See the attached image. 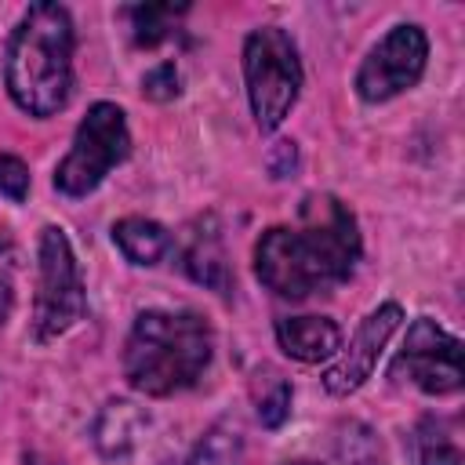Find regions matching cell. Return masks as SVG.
<instances>
[{
    "instance_id": "obj_1",
    "label": "cell",
    "mask_w": 465,
    "mask_h": 465,
    "mask_svg": "<svg viewBox=\"0 0 465 465\" xmlns=\"http://www.w3.org/2000/svg\"><path fill=\"white\" fill-rule=\"evenodd\" d=\"M363 254L356 214L334 193H309L294 225H272L254 243V276L287 302L341 287Z\"/></svg>"
},
{
    "instance_id": "obj_2",
    "label": "cell",
    "mask_w": 465,
    "mask_h": 465,
    "mask_svg": "<svg viewBox=\"0 0 465 465\" xmlns=\"http://www.w3.org/2000/svg\"><path fill=\"white\" fill-rule=\"evenodd\" d=\"M73 44L76 29L62 4L40 0L22 11L4 54V87L22 113L47 120L69 105Z\"/></svg>"
},
{
    "instance_id": "obj_3",
    "label": "cell",
    "mask_w": 465,
    "mask_h": 465,
    "mask_svg": "<svg viewBox=\"0 0 465 465\" xmlns=\"http://www.w3.org/2000/svg\"><path fill=\"white\" fill-rule=\"evenodd\" d=\"M214 356L211 323L193 309H142L127 331L124 381L153 400L174 396L203 378Z\"/></svg>"
},
{
    "instance_id": "obj_4",
    "label": "cell",
    "mask_w": 465,
    "mask_h": 465,
    "mask_svg": "<svg viewBox=\"0 0 465 465\" xmlns=\"http://www.w3.org/2000/svg\"><path fill=\"white\" fill-rule=\"evenodd\" d=\"M243 84L262 134L276 131L302 94V58L287 29L258 25L243 40Z\"/></svg>"
},
{
    "instance_id": "obj_5",
    "label": "cell",
    "mask_w": 465,
    "mask_h": 465,
    "mask_svg": "<svg viewBox=\"0 0 465 465\" xmlns=\"http://www.w3.org/2000/svg\"><path fill=\"white\" fill-rule=\"evenodd\" d=\"M87 312V287L76 251L62 225H44L36 240V298H33V341L47 345L69 334Z\"/></svg>"
},
{
    "instance_id": "obj_6",
    "label": "cell",
    "mask_w": 465,
    "mask_h": 465,
    "mask_svg": "<svg viewBox=\"0 0 465 465\" xmlns=\"http://www.w3.org/2000/svg\"><path fill=\"white\" fill-rule=\"evenodd\" d=\"M127 153H131L127 113L116 102H94L80 120L69 153L54 167V189L69 200H84L105 182V174L116 163L127 160Z\"/></svg>"
},
{
    "instance_id": "obj_7",
    "label": "cell",
    "mask_w": 465,
    "mask_h": 465,
    "mask_svg": "<svg viewBox=\"0 0 465 465\" xmlns=\"http://www.w3.org/2000/svg\"><path fill=\"white\" fill-rule=\"evenodd\" d=\"M389 378L414 385L425 396H454L465 385V349L461 338L443 331L436 320L418 316L407 327L400 352L389 363Z\"/></svg>"
},
{
    "instance_id": "obj_8",
    "label": "cell",
    "mask_w": 465,
    "mask_h": 465,
    "mask_svg": "<svg viewBox=\"0 0 465 465\" xmlns=\"http://www.w3.org/2000/svg\"><path fill=\"white\" fill-rule=\"evenodd\" d=\"M429 65V36L418 22H400L392 25L360 62L352 87L360 94V102L367 105H381L392 102L396 94L418 87V80L425 76Z\"/></svg>"
},
{
    "instance_id": "obj_9",
    "label": "cell",
    "mask_w": 465,
    "mask_h": 465,
    "mask_svg": "<svg viewBox=\"0 0 465 465\" xmlns=\"http://www.w3.org/2000/svg\"><path fill=\"white\" fill-rule=\"evenodd\" d=\"M403 323V305L400 302H381L378 309H371L363 320H360V327H356V334L349 338V345L345 349H338V360L323 371V389L331 392V396H349V392H356L371 374H374V367H378V356H381V349L389 345V338L396 334V327Z\"/></svg>"
},
{
    "instance_id": "obj_10",
    "label": "cell",
    "mask_w": 465,
    "mask_h": 465,
    "mask_svg": "<svg viewBox=\"0 0 465 465\" xmlns=\"http://www.w3.org/2000/svg\"><path fill=\"white\" fill-rule=\"evenodd\" d=\"M145 429H149L145 407H138L134 400L113 396L98 407V414L91 421V443L105 461H124L138 450Z\"/></svg>"
},
{
    "instance_id": "obj_11",
    "label": "cell",
    "mask_w": 465,
    "mask_h": 465,
    "mask_svg": "<svg viewBox=\"0 0 465 465\" xmlns=\"http://www.w3.org/2000/svg\"><path fill=\"white\" fill-rule=\"evenodd\" d=\"M182 269L193 283H200L214 294L232 291V269L225 262V247H222V232H218L214 218H200L196 229H189L185 247H182Z\"/></svg>"
},
{
    "instance_id": "obj_12",
    "label": "cell",
    "mask_w": 465,
    "mask_h": 465,
    "mask_svg": "<svg viewBox=\"0 0 465 465\" xmlns=\"http://www.w3.org/2000/svg\"><path fill=\"white\" fill-rule=\"evenodd\" d=\"M276 345L298 363H323L341 349V327L331 316H280Z\"/></svg>"
},
{
    "instance_id": "obj_13",
    "label": "cell",
    "mask_w": 465,
    "mask_h": 465,
    "mask_svg": "<svg viewBox=\"0 0 465 465\" xmlns=\"http://www.w3.org/2000/svg\"><path fill=\"white\" fill-rule=\"evenodd\" d=\"M113 243L120 247V254L131 262V265H160L167 258V251L174 247L171 232L153 222V218H142V214H127L113 225Z\"/></svg>"
},
{
    "instance_id": "obj_14",
    "label": "cell",
    "mask_w": 465,
    "mask_h": 465,
    "mask_svg": "<svg viewBox=\"0 0 465 465\" xmlns=\"http://www.w3.org/2000/svg\"><path fill=\"white\" fill-rule=\"evenodd\" d=\"M251 400H254V414H258L262 429H280L291 418L294 389H291V381L276 367L262 363L254 371V378H251Z\"/></svg>"
},
{
    "instance_id": "obj_15",
    "label": "cell",
    "mask_w": 465,
    "mask_h": 465,
    "mask_svg": "<svg viewBox=\"0 0 465 465\" xmlns=\"http://www.w3.org/2000/svg\"><path fill=\"white\" fill-rule=\"evenodd\" d=\"M411 447H414L418 465H461V447L454 440V429H450V421H443L436 414L418 421Z\"/></svg>"
},
{
    "instance_id": "obj_16",
    "label": "cell",
    "mask_w": 465,
    "mask_h": 465,
    "mask_svg": "<svg viewBox=\"0 0 465 465\" xmlns=\"http://www.w3.org/2000/svg\"><path fill=\"white\" fill-rule=\"evenodd\" d=\"M185 11H189L185 4H178V7H174V4H134V7L124 11V18H127L131 40H134L138 47H156L160 40L171 36L174 22H178Z\"/></svg>"
},
{
    "instance_id": "obj_17",
    "label": "cell",
    "mask_w": 465,
    "mask_h": 465,
    "mask_svg": "<svg viewBox=\"0 0 465 465\" xmlns=\"http://www.w3.org/2000/svg\"><path fill=\"white\" fill-rule=\"evenodd\" d=\"M189 465H243V432L232 421H218L193 447Z\"/></svg>"
},
{
    "instance_id": "obj_18",
    "label": "cell",
    "mask_w": 465,
    "mask_h": 465,
    "mask_svg": "<svg viewBox=\"0 0 465 465\" xmlns=\"http://www.w3.org/2000/svg\"><path fill=\"white\" fill-rule=\"evenodd\" d=\"M334 465H381L378 436L363 421H341L334 436Z\"/></svg>"
},
{
    "instance_id": "obj_19",
    "label": "cell",
    "mask_w": 465,
    "mask_h": 465,
    "mask_svg": "<svg viewBox=\"0 0 465 465\" xmlns=\"http://www.w3.org/2000/svg\"><path fill=\"white\" fill-rule=\"evenodd\" d=\"M142 94L149 102H171L182 94V73L174 62H160L142 76Z\"/></svg>"
},
{
    "instance_id": "obj_20",
    "label": "cell",
    "mask_w": 465,
    "mask_h": 465,
    "mask_svg": "<svg viewBox=\"0 0 465 465\" xmlns=\"http://www.w3.org/2000/svg\"><path fill=\"white\" fill-rule=\"evenodd\" d=\"M0 196L11 203H22L29 196V167L15 153H0Z\"/></svg>"
},
{
    "instance_id": "obj_21",
    "label": "cell",
    "mask_w": 465,
    "mask_h": 465,
    "mask_svg": "<svg viewBox=\"0 0 465 465\" xmlns=\"http://www.w3.org/2000/svg\"><path fill=\"white\" fill-rule=\"evenodd\" d=\"M269 171H272V178H287L294 171V142H276V149L269 156Z\"/></svg>"
},
{
    "instance_id": "obj_22",
    "label": "cell",
    "mask_w": 465,
    "mask_h": 465,
    "mask_svg": "<svg viewBox=\"0 0 465 465\" xmlns=\"http://www.w3.org/2000/svg\"><path fill=\"white\" fill-rule=\"evenodd\" d=\"M11 309H15V287H11V280H7V272H0V327L7 323V316H11Z\"/></svg>"
},
{
    "instance_id": "obj_23",
    "label": "cell",
    "mask_w": 465,
    "mask_h": 465,
    "mask_svg": "<svg viewBox=\"0 0 465 465\" xmlns=\"http://www.w3.org/2000/svg\"><path fill=\"white\" fill-rule=\"evenodd\" d=\"M22 465H58V461L47 458V454H40V450H25L22 454Z\"/></svg>"
},
{
    "instance_id": "obj_24",
    "label": "cell",
    "mask_w": 465,
    "mask_h": 465,
    "mask_svg": "<svg viewBox=\"0 0 465 465\" xmlns=\"http://www.w3.org/2000/svg\"><path fill=\"white\" fill-rule=\"evenodd\" d=\"M291 465H312V461H291Z\"/></svg>"
},
{
    "instance_id": "obj_25",
    "label": "cell",
    "mask_w": 465,
    "mask_h": 465,
    "mask_svg": "<svg viewBox=\"0 0 465 465\" xmlns=\"http://www.w3.org/2000/svg\"><path fill=\"white\" fill-rule=\"evenodd\" d=\"M163 465H178V461H163Z\"/></svg>"
}]
</instances>
